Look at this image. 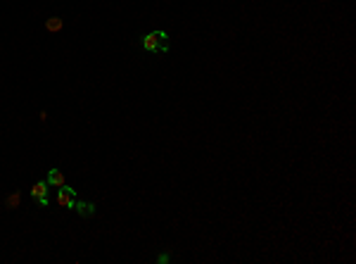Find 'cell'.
<instances>
[{"label": "cell", "mask_w": 356, "mask_h": 264, "mask_svg": "<svg viewBox=\"0 0 356 264\" xmlns=\"http://www.w3.org/2000/svg\"><path fill=\"white\" fill-rule=\"evenodd\" d=\"M166 31H150V34H142V48L147 53H166L169 50V43H166Z\"/></svg>", "instance_id": "1"}, {"label": "cell", "mask_w": 356, "mask_h": 264, "mask_svg": "<svg viewBox=\"0 0 356 264\" xmlns=\"http://www.w3.org/2000/svg\"><path fill=\"white\" fill-rule=\"evenodd\" d=\"M47 181H34L31 183V198H34V203L43 205V207H47L50 205V198H47Z\"/></svg>", "instance_id": "2"}, {"label": "cell", "mask_w": 356, "mask_h": 264, "mask_svg": "<svg viewBox=\"0 0 356 264\" xmlns=\"http://www.w3.org/2000/svg\"><path fill=\"white\" fill-rule=\"evenodd\" d=\"M57 203L62 205V207H67V210H71L74 207V203H76V191L71 188V186H62V188H57Z\"/></svg>", "instance_id": "3"}, {"label": "cell", "mask_w": 356, "mask_h": 264, "mask_svg": "<svg viewBox=\"0 0 356 264\" xmlns=\"http://www.w3.org/2000/svg\"><path fill=\"white\" fill-rule=\"evenodd\" d=\"M45 181H47V186H52V188H62V186L67 183V181H64V174H62L57 167H50V169H47Z\"/></svg>", "instance_id": "4"}, {"label": "cell", "mask_w": 356, "mask_h": 264, "mask_svg": "<svg viewBox=\"0 0 356 264\" xmlns=\"http://www.w3.org/2000/svg\"><path fill=\"white\" fill-rule=\"evenodd\" d=\"M71 210H76V214H81V216H95V203H86V200H76L74 203V207Z\"/></svg>", "instance_id": "5"}, {"label": "cell", "mask_w": 356, "mask_h": 264, "mask_svg": "<svg viewBox=\"0 0 356 264\" xmlns=\"http://www.w3.org/2000/svg\"><path fill=\"white\" fill-rule=\"evenodd\" d=\"M62 29H64V22H62L59 17H50V19H45V31L57 34V31H62Z\"/></svg>", "instance_id": "6"}, {"label": "cell", "mask_w": 356, "mask_h": 264, "mask_svg": "<svg viewBox=\"0 0 356 264\" xmlns=\"http://www.w3.org/2000/svg\"><path fill=\"white\" fill-rule=\"evenodd\" d=\"M19 205H22V195H19V191L10 193V195L5 198V207H7V210H17Z\"/></svg>", "instance_id": "7"}, {"label": "cell", "mask_w": 356, "mask_h": 264, "mask_svg": "<svg viewBox=\"0 0 356 264\" xmlns=\"http://www.w3.org/2000/svg\"><path fill=\"white\" fill-rule=\"evenodd\" d=\"M159 264H166V262H171V257L169 255H159V260H157Z\"/></svg>", "instance_id": "8"}]
</instances>
